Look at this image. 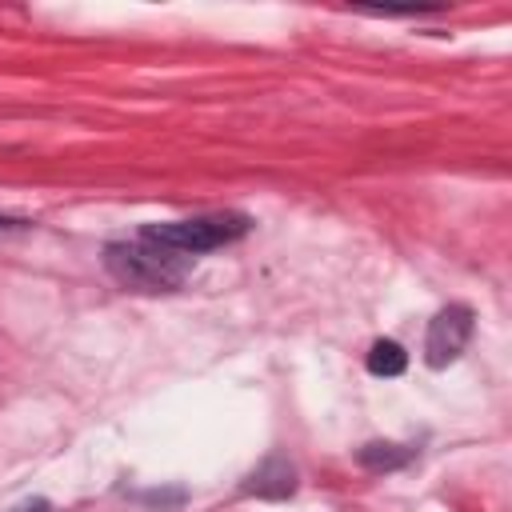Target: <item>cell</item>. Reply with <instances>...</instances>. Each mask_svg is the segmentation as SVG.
<instances>
[{
  "instance_id": "obj_1",
  "label": "cell",
  "mask_w": 512,
  "mask_h": 512,
  "mask_svg": "<svg viewBox=\"0 0 512 512\" xmlns=\"http://www.w3.org/2000/svg\"><path fill=\"white\" fill-rule=\"evenodd\" d=\"M104 268L112 272L116 284H124L132 292H176L188 280L192 260L172 248H160L152 240H140V244H108Z\"/></svg>"
},
{
  "instance_id": "obj_2",
  "label": "cell",
  "mask_w": 512,
  "mask_h": 512,
  "mask_svg": "<svg viewBox=\"0 0 512 512\" xmlns=\"http://www.w3.org/2000/svg\"><path fill=\"white\" fill-rule=\"evenodd\" d=\"M248 232V220L236 212H216V216H192V220H168V224H148L144 240L172 248L180 256H196L208 248H220L228 240H240Z\"/></svg>"
},
{
  "instance_id": "obj_3",
  "label": "cell",
  "mask_w": 512,
  "mask_h": 512,
  "mask_svg": "<svg viewBox=\"0 0 512 512\" xmlns=\"http://www.w3.org/2000/svg\"><path fill=\"white\" fill-rule=\"evenodd\" d=\"M468 336H472V308H464V304L440 308L432 316V324H428V336H424V360H428V368H448L464 352Z\"/></svg>"
},
{
  "instance_id": "obj_4",
  "label": "cell",
  "mask_w": 512,
  "mask_h": 512,
  "mask_svg": "<svg viewBox=\"0 0 512 512\" xmlns=\"http://www.w3.org/2000/svg\"><path fill=\"white\" fill-rule=\"evenodd\" d=\"M244 488L256 492V496H292V488H296V472H292L288 460L272 456V460H264V464L248 476Z\"/></svg>"
},
{
  "instance_id": "obj_5",
  "label": "cell",
  "mask_w": 512,
  "mask_h": 512,
  "mask_svg": "<svg viewBox=\"0 0 512 512\" xmlns=\"http://www.w3.org/2000/svg\"><path fill=\"white\" fill-rule=\"evenodd\" d=\"M356 460H360L364 468H372V472H388V468L408 464V460H412V448L388 444V440H372V444H364V448L356 452Z\"/></svg>"
},
{
  "instance_id": "obj_6",
  "label": "cell",
  "mask_w": 512,
  "mask_h": 512,
  "mask_svg": "<svg viewBox=\"0 0 512 512\" xmlns=\"http://www.w3.org/2000/svg\"><path fill=\"white\" fill-rule=\"evenodd\" d=\"M404 364H408V352L396 340H376L368 348V372L372 376H400Z\"/></svg>"
},
{
  "instance_id": "obj_7",
  "label": "cell",
  "mask_w": 512,
  "mask_h": 512,
  "mask_svg": "<svg viewBox=\"0 0 512 512\" xmlns=\"http://www.w3.org/2000/svg\"><path fill=\"white\" fill-rule=\"evenodd\" d=\"M140 500L152 504V508H176V504L184 500V492H180V488H176V492H144Z\"/></svg>"
},
{
  "instance_id": "obj_8",
  "label": "cell",
  "mask_w": 512,
  "mask_h": 512,
  "mask_svg": "<svg viewBox=\"0 0 512 512\" xmlns=\"http://www.w3.org/2000/svg\"><path fill=\"white\" fill-rule=\"evenodd\" d=\"M20 220H12V216H0V228H16Z\"/></svg>"
},
{
  "instance_id": "obj_9",
  "label": "cell",
  "mask_w": 512,
  "mask_h": 512,
  "mask_svg": "<svg viewBox=\"0 0 512 512\" xmlns=\"http://www.w3.org/2000/svg\"><path fill=\"white\" fill-rule=\"evenodd\" d=\"M20 512H48V504H32V508H20Z\"/></svg>"
}]
</instances>
